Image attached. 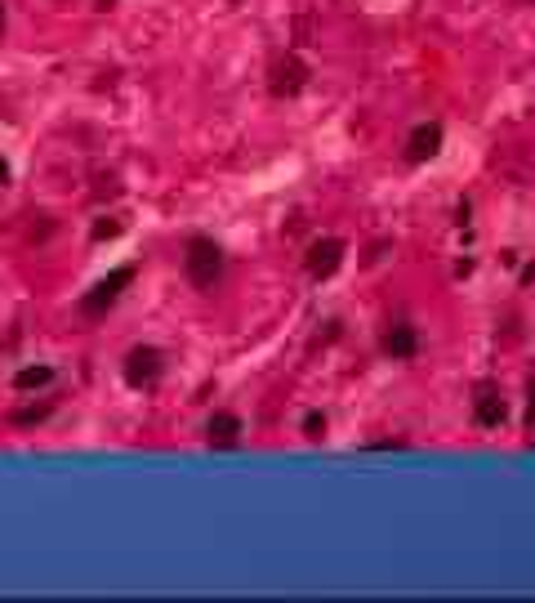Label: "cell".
Instances as JSON below:
<instances>
[{
    "label": "cell",
    "instance_id": "1",
    "mask_svg": "<svg viewBox=\"0 0 535 603\" xmlns=\"http://www.w3.org/2000/svg\"><path fill=\"white\" fill-rule=\"evenodd\" d=\"M223 269H228V260H223V251H219L214 237H192V242H188V251H183V273H188V282H192L197 291H214V286L223 282Z\"/></svg>",
    "mask_w": 535,
    "mask_h": 603
},
{
    "label": "cell",
    "instance_id": "2",
    "mask_svg": "<svg viewBox=\"0 0 535 603\" xmlns=\"http://www.w3.org/2000/svg\"><path fill=\"white\" fill-rule=\"evenodd\" d=\"M121 376H125L130 389H152L165 376V353L152 349V344H134L125 353V362H121Z\"/></svg>",
    "mask_w": 535,
    "mask_h": 603
},
{
    "label": "cell",
    "instance_id": "3",
    "mask_svg": "<svg viewBox=\"0 0 535 603\" xmlns=\"http://www.w3.org/2000/svg\"><path fill=\"white\" fill-rule=\"evenodd\" d=\"M130 282H134V264H121V269H112V273H107L103 282L90 291V295H81V313H85V318H103L107 309L121 300V291H125Z\"/></svg>",
    "mask_w": 535,
    "mask_h": 603
},
{
    "label": "cell",
    "instance_id": "4",
    "mask_svg": "<svg viewBox=\"0 0 535 603\" xmlns=\"http://www.w3.org/2000/svg\"><path fill=\"white\" fill-rule=\"evenodd\" d=\"M304 85H308V63L299 54H281L272 67H268V90H272L277 99H295Z\"/></svg>",
    "mask_w": 535,
    "mask_h": 603
},
{
    "label": "cell",
    "instance_id": "5",
    "mask_svg": "<svg viewBox=\"0 0 535 603\" xmlns=\"http://www.w3.org/2000/svg\"><path fill=\"white\" fill-rule=\"evenodd\" d=\"M344 242L339 237H317L313 246H308V255H304V269H308V277H317V282H326V277L339 273V264H344Z\"/></svg>",
    "mask_w": 535,
    "mask_h": 603
},
{
    "label": "cell",
    "instance_id": "6",
    "mask_svg": "<svg viewBox=\"0 0 535 603\" xmlns=\"http://www.w3.org/2000/svg\"><path fill=\"white\" fill-rule=\"evenodd\" d=\"M442 139H446V134H442L437 121H420V125L406 134V162H415V165L433 162V157L442 153Z\"/></svg>",
    "mask_w": 535,
    "mask_h": 603
},
{
    "label": "cell",
    "instance_id": "7",
    "mask_svg": "<svg viewBox=\"0 0 535 603\" xmlns=\"http://www.w3.org/2000/svg\"><path fill=\"white\" fill-rule=\"evenodd\" d=\"M504 416H509V407H504L500 389H495V384H478V398H473V420H478V430H500Z\"/></svg>",
    "mask_w": 535,
    "mask_h": 603
},
{
    "label": "cell",
    "instance_id": "8",
    "mask_svg": "<svg viewBox=\"0 0 535 603\" xmlns=\"http://www.w3.org/2000/svg\"><path fill=\"white\" fill-rule=\"evenodd\" d=\"M241 434H246V420L237 411H214L206 420V442L210 447H241Z\"/></svg>",
    "mask_w": 535,
    "mask_h": 603
},
{
    "label": "cell",
    "instance_id": "9",
    "mask_svg": "<svg viewBox=\"0 0 535 603\" xmlns=\"http://www.w3.org/2000/svg\"><path fill=\"white\" fill-rule=\"evenodd\" d=\"M384 353L393 362H411L420 353V331L411 327V322H393V327L384 331Z\"/></svg>",
    "mask_w": 535,
    "mask_h": 603
},
{
    "label": "cell",
    "instance_id": "10",
    "mask_svg": "<svg viewBox=\"0 0 535 603\" xmlns=\"http://www.w3.org/2000/svg\"><path fill=\"white\" fill-rule=\"evenodd\" d=\"M54 381V367H23L18 376H14V389L18 393H32V389H45Z\"/></svg>",
    "mask_w": 535,
    "mask_h": 603
},
{
    "label": "cell",
    "instance_id": "11",
    "mask_svg": "<svg viewBox=\"0 0 535 603\" xmlns=\"http://www.w3.org/2000/svg\"><path fill=\"white\" fill-rule=\"evenodd\" d=\"M45 416H50V402H41V407H23V411H14L9 420H14V425H41Z\"/></svg>",
    "mask_w": 535,
    "mask_h": 603
},
{
    "label": "cell",
    "instance_id": "12",
    "mask_svg": "<svg viewBox=\"0 0 535 603\" xmlns=\"http://www.w3.org/2000/svg\"><path fill=\"white\" fill-rule=\"evenodd\" d=\"M304 434H308V439H321V434H326V416H321V411H308V416H304Z\"/></svg>",
    "mask_w": 535,
    "mask_h": 603
},
{
    "label": "cell",
    "instance_id": "13",
    "mask_svg": "<svg viewBox=\"0 0 535 603\" xmlns=\"http://www.w3.org/2000/svg\"><path fill=\"white\" fill-rule=\"evenodd\" d=\"M116 232H121V223H116V220L94 223V242H103V237H116Z\"/></svg>",
    "mask_w": 535,
    "mask_h": 603
},
{
    "label": "cell",
    "instance_id": "14",
    "mask_svg": "<svg viewBox=\"0 0 535 603\" xmlns=\"http://www.w3.org/2000/svg\"><path fill=\"white\" fill-rule=\"evenodd\" d=\"M362 451H406V442H397V439L388 442V439H384V442H366Z\"/></svg>",
    "mask_w": 535,
    "mask_h": 603
},
{
    "label": "cell",
    "instance_id": "15",
    "mask_svg": "<svg viewBox=\"0 0 535 603\" xmlns=\"http://www.w3.org/2000/svg\"><path fill=\"white\" fill-rule=\"evenodd\" d=\"M527 393H531V420H535V381L527 384Z\"/></svg>",
    "mask_w": 535,
    "mask_h": 603
},
{
    "label": "cell",
    "instance_id": "16",
    "mask_svg": "<svg viewBox=\"0 0 535 603\" xmlns=\"http://www.w3.org/2000/svg\"><path fill=\"white\" fill-rule=\"evenodd\" d=\"M0 179H9V165H5V162H0Z\"/></svg>",
    "mask_w": 535,
    "mask_h": 603
},
{
    "label": "cell",
    "instance_id": "17",
    "mask_svg": "<svg viewBox=\"0 0 535 603\" xmlns=\"http://www.w3.org/2000/svg\"><path fill=\"white\" fill-rule=\"evenodd\" d=\"M107 5H112V0H99V9H107Z\"/></svg>",
    "mask_w": 535,
    "mask_h": 603
},
{
    "label": "cell",
    "instance_id": "18",
    "mask_svg": "<svg viewBox=\"0 0 535 603\" xmlns=\"http://www.w3.org/2000/svg\"><path fill=\"white\" fill-rule=\"evenodd\" d=\"M531 451H535V439H531Z\"/></svg>",
    "mask_w": 535,
    "mask_h": 603
},
{
    "label": "cell",
    "instance_id": "19",
    "mask_svg": "<svg viewBox=\"0 0 535 603\" xmlns=\"http://www.w3.org/2000/svg\"><path fill=\"white\" fill-rule=\"evenodd\" d=\"M0 18H5V9H0Z\"/></svg>",
    "mask_w": 535,
    "mask_h": 603
}]
</instances>
